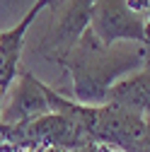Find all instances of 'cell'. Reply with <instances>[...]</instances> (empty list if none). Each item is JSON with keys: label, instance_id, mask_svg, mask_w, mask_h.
<instances>
[{"label": "cell", "instance_id": "cell-10", "mask_svg": "<svg viewBox=\"0 0 150 152\" xmlns=\"http://www.w3.org/2000/svg\"><path fill=\"white\" fill-rule=\"evenodd\" d=\"M44 152H68V150H63V147H46Z\"/></svg>", "mask_w": 150, "mask_h": 152}, {"label": "cell", "instance_id": "cell-2", "mask_svg": "<svg viewBox=\"0 0 150 152\" xmlns=\"http://www.w3.org/2000/svg\"><path fill=\"white\" fill-rule=\"evenodd\" d=\"M90 31L104 46H114L119 41L143 46L148 41V20L126 0H97L92 7Z\"/></svg>", "mask_w": 150, "mask_h": 152}, {"label": "cell", "instance_id": "cell-12", "mask_svg": "<svg viewBox=\"0 0 150 152\" xmlns=\"http://www.w3.org/2000/svg\"><path fill=\"white\" fill-rule=\"evenodd\" d=\"M3 94H5V92L0 89V118H3Z\"/></svg>", "mask_w": 150, "mask_h": 152}, {"label": "cell", "instance_id": "cell-8", "mask_svg": "<svg viewBox=\"0 0 150 152\" xmlns=\"http://www.w3.org/2000/svg\"><path fill=\"white\" fill-rule=\"evenodd\" d=\"M95 150L97 152H126V150H121L116 145H107V142H95Z\"/></svg>", "mask_w": 150, "mask_h": 152}, {"label": "cell", "instance_id": "cell-1", "mask_svg": "<svg viewBox=\"0 0 150 152\" xmlns=\"http://www.w3.org/2000/svg\"><path fill=\"white\" fill-rule=\"evenodd\" d=\"M104 46L90 29L80 36L65 56L53 63L63 65L73 77V99L85 106H102L109 102V92L119 80L143 68V46Z\"/></svg>", "mask_w": 150, "mask_h": 152}, {"label": "cell", "instance_id": "cell-6", "mask_svg": "<svg viewBox=\"0 0 150 152\" xmlns=\"http://www.w3.org/2000/svg\"><path fill=\"white\" fill-rule=\"evenodd\" d=\"M109 102L124 104L150 116V68H140L138 72L119 80L109 92Z\"/></svg>", "mask_w": 150, "mask_h": 152}, {"label": "cell", "instance_id": "cell-9", "mask_svg": "<svg viewBox=\"0 0 150 152\" xmlns=\"http://www.w3.org/2000/svg\"><path fill=\"white\" fill-rule=\"evenodd\" d=\"M73 152H97V150H95V142H92V145H85V147H78V150H73Z\"/></svg>", "mask_w": 150, "mask_h": 152}, {"label": "cell", "instance_id": "cell-5", "mask_svg": "<svg viewBox=\"0 0 150 152\" xmlns=\"http://www.w3.org/2000/svg\"><path fill=\"white\" fill-rule=\"evenodd\" d=\"M51 113L49 109V97H46V85L39 82L29 70H20V85L12 89V97L7 109L3 111V123H27Z\"/></svg>", "mask_w": 150, "mask_h": 152}, {"label": "cell", "instance_id": "cell-4", "mask_svg": "<svg viewBox=\"0 0 150 152\" xmlns=\"http://www.w3.org/2000/svg\"><path fill=\"white\" fill-rule=\"evenodd\" d=\"M58 0H36L32 10L20 20V24H15L7 31H0V89H10L12 80L20 75V56L24 46V36L27 29L34 24V20L39 17L44 7H56Z\"/></svg>", "mask_w": 150, "mask_h": 152}, {"label": "cell", "instance_id": "cell-7", "mask_svg": "<svg viewBox=\"0 0 150 152\" xmlns=\"http://www.w3.org/2000/svg\"><path fill=\"white\" fill-rule=\"evenodd\" d=\"M126 3H128L131 7H133L138 15H143L145 20L150 17V0H126Z\"/></svg>", "mask_w": 150, "mask_h": 152}, {"label": "cell", "instance_id": "cell-3", "mask_svg": "<svg viewBox=\"0 0 150 152\" xmlns=\"http://www.w3.org/2000/svg\"><path fill=\"white\" fill-rule=\"evenodd\" d=\"M95 3L97 0H63L58 7H53L56 17L39 46V53L51 61L65 56L80 41V36L90 29Z\"/></svg>", "mask_w": 150, "mask_h": 152}, {"label": "cell", "instance_id": "cell-11", "mask_svg": "<svg viewBox=\"0 0 150 152\" xmlns=\"http://www.w3.org/2000/svg\"><path fill=\"white\" fill-rule=\"evenodd\" d=\"M7 150H12V145H5V142H0V152H7Z\"/></svg>", "mask_w": 150, "mask_h": 152}]
</instances>
